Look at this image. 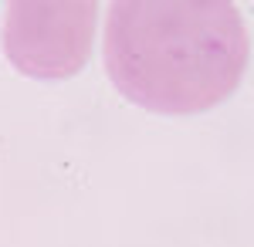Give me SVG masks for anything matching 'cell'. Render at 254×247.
I'll use <instances>...</instances> for the list:
<instances>
[{"label": "cell", "instance_id": "cell-1", "mask_svg": "<svg viewBox=\"0 0 254 247\" xmlns=\"http://www.w3.org/2000/svg\"><path fill=\"white\" fill-rule=\"evenodd\" d=\"M251 61L244 17L227 0H119L105 24V71L149 112L220 105Z\"/></svg>", "mask_w": 254, "mask_h": 247}, {"label": "cell", "instance_id": "cell-2", "mask_svg": "<svg viewBox=\"0 0 254 247\" xmlns=\"http://www.w3.org/2000/svg\"><path fill=\"white\" fill-rule=\"evenodd\" d=\"M98 3H10L3 17V51L31 78H71L92 55Z\"/></svg>", "mask_w": 254, "mask_h": 247}]
</instances>
